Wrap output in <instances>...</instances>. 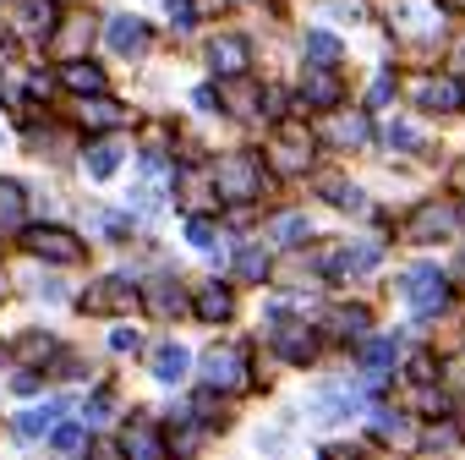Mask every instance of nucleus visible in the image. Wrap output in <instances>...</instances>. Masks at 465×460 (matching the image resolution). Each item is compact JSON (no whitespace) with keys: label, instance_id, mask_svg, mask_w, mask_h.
Returning a JSON list of instances; mask_svg holds the SVG:
<instances>
[{"label":"nucleus","instance_id":"f257e3e1","mask_svg":"<svg viewBox=\"0 0 465 460\" xmlns=\"http://www.w3.org/2000/svg\"><path fill=\"white\" fill-rule=\"evenodd\" d=\"M213 186H219V197H230V203H252V197H263V159H252V154H230V159H219Z\"/></svg>","mask_w":465,"mask_h":460},{"label":"nucleus","instance_id":"f03ea898","mask_svg":"<svg viewBox=\"0 0 465 460\" xmlns=\"http://www.w3.org/2000/svg\"><path fill=\"white\" fill-rule=\"evenodd\" d=\"M203 384L208 389H224V395L247 389V351L242 345H213L203 356Z\"/></svg>","mask_w":465,"mask_h":460},{"label":"nucleus","instance_id":"7ed1b4c3","mask_svg":"<svg viewBox=\"0 0 465 460\" xmlns=\"http://www.w3.org/2000/svg\"><path fill=\"white\" fill-rule=\"evenodd\" d=\"M400 296L411 302V313H421V318H427V313H438V307L449 302V280H443V275H438L432 264H416V269L405 275Z\"/></svg>","mask_w":465,"mask_h":460},{"label":"nucleus","instance_id":"20e7f679","mask_svg":"<svg viewBox=\"0 0 465 460\" xmlns=\"http://www.w3.org/2000/svg\"><path fill=\"white\" fill-rule=\"evenodd\" d=\"M28 247L39 258H55V264H83V242L72 230H28Z\"/></svg>","mask_w":465,"mask_h":460},{"label":"nucleus","instance_id":"39448f33","mask_svg":"<svg viewBox=\"0 0 465 460\" xmlns=\"http://www.w3.org/2000/svg\"><path fill=\"white\" fill-rule=\"evenodd\" d=\"M132 302H137V285H126L121 275H115V280H99V291L83 296L88 313H110V307H132Z\"/></svg>","mask_w":465,"mask_h":460},{"label":"nucleus","instance_id":"423d86ee","mask_svg":"<svg viewBox=\"0 0 465 460\" xmlns=\"http://www.w3.org/2000/svg\"><path fill=\"white\" fill-rule=\"evenodd\" d=\"M17 17L28 39H50L55 34V0H17Z\"/></svg>","mask_w":465,"mask_h":460},{"label":"nucleus","instance_id":"0eeeda50","mask_svg":"<svg viewBox=\"0 0 465 460\" xmlns=\"http://www.w3.org/2000/svg\"><path fill=\"white\" fill-rule=\"evenodd\" d=\"M110 50H115V55H137V50H148V28H143V17H110Z\"/></svg>","mask_w":465,"mask_h":460},{"label":"nucleus","instance_id":"6e6552de","mask_svg":"<svg viewBox=\"0 0 465 460\" xmlns=\"http://www.w3.org/2000/svg\"><path fill=\"white\" fill-rule=\"evenodd\" d=\"M186 373H192V356H186V345L164 340V345L153 351V378H159V384H181Z\"/></svg>","mask_w":465,"mask_h":460},{"label":"nucleus","instance_id":"1a4fd4ad","mask_svg":"<svg viewBox=\"0 0 465 460\" xmlns=\"http://www.w3.org/2000/svg\"><path fill=\"white\" fill-rule=\"evenodd\" d=\"M66 411V400H45V405H34V411H23L17 422H12V433L17 438H45L50 427H55V416Z\"/></svg>","mask_w":465,"mask_h":460},{"label":"nucleus","instance_id":"9d476101","mask_svg":"<svg viewBox=\"0 0 465 460\" xmlns=\"http://www.w3.org/2000/svg\"><path fill=\"white\" fill-rule=\"evenodd\" d=\"M208 61H213L219 77H242L247 72V45L242 39H213L208 45Z\"/></svg>","mask_w":465,"mask_h":460},{"label":"nucleus","instance_id":"9b49d317","mask_svg":"<svg viewBox=\"0 0 465 460\" xmlns=\"http://www.w3.org/2000/svg\"><path fill=\"white\" fill-rule=\"evenodd\" d=\"M378 264H383V242H361V247H345L334 258V275H367Z\"/></svg>","mask_w":465,"mask_h":460},{"label":"nucleus","instance_id":"f8f14e48","mask_svg":"<svg viewBox=\"0 0 465 460\" xmlns=\"http://www.w3.org/2000/svg\"><path fill=\"white\" fill-rule=\"evenodd\" d=\"M460 83L454 77H427L421 83V110H460Z\"/></svg>","mask_w":465,"mask_h":460},{"label":"nucleus","instance_id":"ddd939ff","mask_svg":"<svg viewBox=\"0 0 465 460\" xmlns=\"http://www.w3.org/2000/svg\"><path fill=\"white\" fill-rule=\"evenodd\" d=\"M443 230H449V208H438V203H421V208H416V219H411V242L443 236Z\"/></svg>","mask_w":465,"mask_h":460},{"label":"nucleus","instance_id":"4468645a","mask_svg":"<svg viewBox=\"0 0 465 460\" xmlns=\"http://www.w3.org/2000/svg\"><path fill=\"white\" fill-rule=\"evenodd\" d=\"M115 165H121V143H115V137H104V143L88 148V175H94V181L115 175Z\"/></svg>","mask_w":465,"mask_h":460},{"label":"nucleus","instance_id":"2eb2a0df","mask_svg":"<svg viewBox=\"0 0 465 460\" xmlns=\"http://www.w3.org/2000/svg\"><path fill=\"white\" fill-rule=\"evenodd\" d=\"M0 230H23V186L0 181Z\"/></svg>","mask_w":465,"mask_h":460},{"label":"nucleus","instance_id":"dca6fc26","mask_svg":"<svg viewBox=\"0 0 465 460\" xmlns=\"http://www.w3.org/2000/svg\"><path fill=\"white\" fill-rule=\"evenodd\" d=\"M61 77H66V88H77V94H99V88H104V72H99L94 61H72Z\"/></svg>","mask_w":465,"mask_h":460},{"label":"nucleus","instance_id":"f3484780","mask_svg":"<svg viewBox=\"0 0 465 460\" xmlns=\"http://www.w3.org/2000/svg\"><path fill=\"white\" fill-rule=\"evenodd\" d=\"M274 345L291 356V362H307L312 356V335H302L296 324H285V329H274Z\"/></svg>","mask_w":465,"mask_h":460},{"label":"nucleus","instance_id":"a211bd4d","mask_svg":"<svg viewBox=\"0 0 465 460\" xmlns=\"http://www.w3.org/2000/svg\"><path fill=\"white\" fill-rule=\"evenodd\" d=\"M197 318H208V324L230 318V291H224V285H208V291L197 296Z\"/></svg>","mask_w":465,"mask_h":460},{"label":"nucleus","instance_id":"6ab92c4d","mask_svg":"<svg viewBox=\"0 0 465 460\" xmlns=\"http://www.w3.org/2000/svg\"><path fill=\"white\" fill-rule=\"evenodd\" d=\"M50 438H55V449L77 455V449H88V422H61V427H50Z\"/></svg>","mask_w":465,"mask_h":460},{"label":"nucleus","instance_id":"aec40b11","mask_svg":"<svg viewBox=\"0 0 465 460\" xmlns=\"http://www.w3.org/2000/svg\"><path fill=\"white\" fill-rule=\"evenodd\" d=\"M302 236H307V214H285V219H274V242L296 247Z\"/></svg>","mask_w":465,"mask_h":460},{"label":"nucleus","instance_id":"412c9836","mask_svg":"<svg viewBox=\"0 0 465 460\" xmlns=\"http://www.w3.org/2000/svg\"><path fill=\"white\" fill-rule=\"evenodd\" d=\"M307 55L323 61V66H334V61H340V39H334V34H307Z\"/></svg>","mask_w":465,"mask_h":460},{"label":"nucleus","instance_id":"4be33fe9","mask_svg":"<svg viewBox=\"0 0 465 460\" xmlns=\"http://www.w3.org/2000/svg\"><path fill=\"white\" fill-rule=\"evenodd\" d=\"M318 72H323V66H318ZM307 99L329 110V105H340V83H334V77L323 72V77H312V83H307Z\"/></svg>","mask_w":465,"mask_h":460},{"label":"nucleus","instance_id":"5701e85b","mask_svg":"<svg viewBox=\"0 0 465 460\" xmlns=\"http://www.w3.org/2000/svg\"><path fill=\"white\" fill-rule=\"evenodd\" d=\"M334 329H340L345 340H361V329H367V313H361V307H340V313H334Z\"/></svg>","mask_w":465,"mask_h":460},{"label":"nucleus","instance_id":"b1692460","mask_svg":"<svg viewBox=\"0 0 465 460\" xmlns=\"http://www.w3.org/2000/svg\"><path fill=\"white\" fill-rule=\"evenodd\" d=\"M153 313H181V291H175V280H159V291H153Z\"/></svg>","mask_w":465,"mask_h":460},{"label":"nucleus","instance_id":"393cba45","mask_svg":"<svg viewBox=\"0 0 465 460\" xmlns=\"http://www.w3.org/2000/svg\"><path fill=\"white\" fill-rule=\"evenodd\" d=\"M242 275H247V280H263V275H269V253H263V247H247V253H242Z\"/></svg>","mask_w":465,"mask_h":460},{"label":"nucleus","instance_id":"a878e982","mask_svg":"<svg viewBox=\"0 0 465 460\" xmlns=\"http://www.w3.org/2000/svg\"><path fill=\"white\" fill-rule=\"evenodd\" d=\"M372 433H378V438H405V422H400L394 411H372Z\"/></svg>","mask_w":465,"mask_h":460},{"label":"nucleus","instance_id":"bb28decb","mask_svg":"<svg viewBox=\"0 0 465 460\" xmlns=\"http://www.w3.org/2000/svg\"><path fill=\"white\" fill-rule=\"evenodd\" d=\"M121 449H126V455H159L164 444H159L153 433H126V438H121Z\"/></svg>","mask_w":465,"mask_h":460},{"label":"nucleus","instance_id":"cd10ccee","mask_svg":"<svg viewBox=\"0 0 465 460\" xmlns=\"http://www.w3.org/2000/svg\"><path fill=\"white\" fill-rule=\"evenodd\" d=\"M83 115H94L99 126H115V121H121V105H110V99H94V105H83Z\"/></svg>","mask_w":465,"mask_h":460},{"label":"nucleus","instance_id":"c85d7f7f","mask_svg":"<svg viewBox=\"0 0 465 460\" xmlns=\"http://www.w3.org/2000/svg\"><path fill=\"white\" fill-rule=\"evenodd\" d=\"M389 148H421V132L405 126V121H394V126H389Z\"/></svg>","mask_w":465,"mask_h":460},{"label":"nucleus","instance_id":"c756f323","mask_svg":"<svg viewBox=\"0 0 465 460\" xmlns=\"http://www.w3.org/2000/svg\"><path fill=\"white\" fill-rule=\"evenodd\" d=\"M186 236H192V247L208 253V247H213V219H192V225H186Z\"/></svg>","mask_w":465,"mask_h":460},{"label":"nucleus","instance_id":"7c9ffc66","mask_svg":"<svg viewBox=\"0 0 465 460\" xmlns=\"http://www.w3.org/2000/svg\"><path fill=\"white\" fill-rule=\"evenodd\" d=\"M334 137H340V143H361V137H367V126H361V121H340V126H334Z\"/></svg>","mask_w":465,"mask_h":460},{"label":"nucleus","instance_id":"2f4dec72","mask_svg":"<svg viewBox=\"0 0 465 460\" xmlns=\"http://www.w3.org/2000/svg\"><path fill=\"white\" fill-rule=\"evenodd\" d=\"M170 17H175V28H192V0H170Z\"/></svg>","mask_w":465,"mask_h":460},{"label":"nucleus","instance_id":"473e14b6","mask_svg":"<svg viewBox=\"0 0 465 460\" xmlns=\"http://www.w3.org/2000/svg\"><path fill=\"white\" fill-rule=\"evenodd\" d=\"M110 345H115V351H137V329H115Z\"/></svg>","mask_w":465,"mask_h":460},{"label":"nucleus","instance_id":"72a5a7b5","mask_svg":"<svg viewBox=\"0 0 465 460\" xmlns=\"http://www.w3.org/2000/svg\"><path fill=\"white\" fill-rule=\"evenodd\" d=\"M12 389H17V395H34V389H39V373H17Z\"/></svg>","mask_w":465,"mask_h":460},{"label":"nucleus","instance_id":"f704fd0d","mask_svg":"<svg viewBox=\"0 0 465 460\" xmlns=\"http://www.w3.org/2000/svg\"><path fill=\"white\" fill-rule=\"evenodd\" d=\"M0 72H6V39H0Z\"/></svg>","mask_w":465,"mask_h":460}]
</instances>
